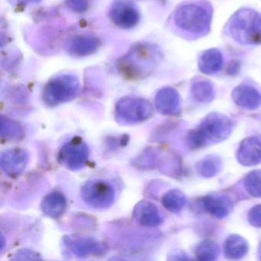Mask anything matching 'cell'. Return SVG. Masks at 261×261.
I'll return each mask as SVG.
<instances>
[{"label":"cell","mask_w":261,"mask_h":261,"mask_svg":"<svg viewBox=\"0 0 261 261\" xmlns=\"http://www.w3.org/2000/svg\"><path fill=\"white\" fill-rule=\"evenodd\" d=\"M82 197L90 207L96 209L108 208L115 201V189L105 180L91 179L82 187Z\"/></svg>","instance_id":"5b68a950"},{"label":"cell","mask_w":261,"mask_h":261,"mask_svg":"<svg viewBox=\"0 0 261 261\" xmlns=\"http://www.w3.org/2000/svg\"><path fill=\"white\" fill-rule=\"evenodd\" d=\"M229 31L240 43H259L261 42V16L250 9L239 10L229 22Z\"/></svg>","instance_id":"6da1fadb"},{"label":"cell","mask_w":261,"mask_h":261,"mask_svg":"<svg viewBox=\"0 0 261 261\" xmlns=\"http://www.w3.org/2000/svg\"><path fill=\"white\" fill-rule=\"evenodd\" d=\"M1 134L2 137L9 140H19L24 136L22 126L14 120L1 118Z\"/></svg>","instance_id":"ffe728a7"},{"label":"cell","mask_w":261,"mask_h":261,"mask_svg":"<svg viewBox=\"0 0 261 261\" xmlns=\"http://www.w3.org/2000/svg\"><path fill=\"white\" fill-rule=\"evenodd\" d=\"M162 203L170 212H178L184 205V195L178 190L169 191L162 198Z\"/></svg>","instance_id":"44dd1931"},{"label":"cell","mask_w":261,"mask_h":261,"mask_svg":"<svg viewBox=\"0 0 261 261\" xmlns=\"http://www.w3.org/2000/svg\"><path fill=\"white\" fill-rule=\"evenodd\" d=\"M231 124L227 117L220 114H211L189 134V143L194 148L200 147L211 142L224 140L230 134Z\"/></svg>","instance_id":"7a4b0ae2"},{"label":"cell","mask_w":261,"mask_h":261,"mask_svg":"<svg viewBox=\"0 0 261 261\" xmlns=\"http://www.w3.org/2000/svg\"><path fill=\"white\" fill-rule=\"evenodd\" d=\"M80 82L71 74H62L48 82L44 88L43 100L49 106L70 101L79 94Z\"/></svg>","instance_id":"3957f363"},{"label":"cell","mask_w":261,"mask_h":261,"mask_svg":"<svg viewBox=\"0 0 261 261\" xmlns=\"http://www.w3.org/2000/svg\"><path fill=\"white\" fill-rule=\"evenodd\" d=\"M111 21L121 29H132L140 21V13L129 0H116L110 10Z\"/></svg>","instance_id":"ba28073f"},{"label":"cell","mask_w":261,"mask_h":261,"mask_svg":"<svg viewBox=\"0 0 261 261\" xmlns=\"http://www.w3.org/2000/svg\"><path fill=\"white\" fill-rule=\"evenodd\" d=\"M207 9L196 4H188L178 8L175 13V22L181 30L199 34L206 31L211 20Z\"/></svg>","instance_id":"277c9868"},{"label":"cell","mask_w":261,"mask_h":261,"mask_svg":"<svg viewBox=\"0 0 261 261\" xmlns=\"http://www.w3.org/2000/svg\"><path fill=\"white\" fill-rule=\"evenodd\" d=\"M65 244L76 256L80 257L89 256H99L105 252L103 244L94 238L80 237V238H67Z\"/></svg>","instance_id":"30bf717a"},{"label":"cell","mask_w":261,"mask_h":261,"mask_svg":"<svg viewBox=\"0 0 261 261\" xmlns=\"http://www.w3.org/2000/svg\"><path fill=\"white\" fill-rule=\"evenodd\" d=\"M119 120L125 124H136L148 120L152 114V105L144 99L124 97L116 105Z\"/></svg>","instance_id":"8992f818"},{"label":"cell","mask_w":261,"mask_h":261,"mask_svg":"<svg viewBox=\"0 0 261 261\" xmlns=\"http://www.w3.org/2000/svg\"><path fill=\"white\" fill-rule=\"evenodd\" d=\"M224 250L227 257L239 259L247 251V244L245 240L238 235L229 237L224 244Z\"/></svg>","instance_id":"d6986e66"},{"label":"cell","mask_w":261,"mask_h":261,"mask_svg":"<svg viewBox=\"0 0 261 261\" xmlns=\"http://www.w3.org/2000/svg\"><path fill=\"white\" fill-rule=\"evenodd\" d=\"M29 163V155L22 149H10L3 152L0 165L4 173L14 177L22 174Z\"/></svg>","instance_id":"9c48e42d"},{"label":"cell","mask_w":261,"mask_h":261,"mask_svg":"<svg viewBox=\"0 0 261 261\" xmlns=\"http://www.w3.org/2000/svg\"><path fill=\"white\" fill-rule=\"evenodd\" d=\"M248 219L255 227H261V205L253 207L249 212Z\"/></svg>","instance_id":"484cf974"},{"label":"cell","mask_w":261,"mask_h":261,"mask_svg":"<svg viewBox=\"0 0 261 261\" xmlns=\"http://www.w3.org/2000/svg\"><path fill=\"white\" fill-rule=\"evenodd\" d=\"M200 171L204 176L215 175L218 172V163L213 160H206L201 165Z\"/></svg>","instance_id":"d4e9b609"},{"label":"cell","mask_w":261,"mask_h":261,"mask_svg":"<svg viewBox=\"0 0 261 261\" xmlns=\"http://www.w3.org/2000/svg\"><path fill=\"white\" fill-rule=\"evenodd\" d=\"M245 186L252 196L261 197V171H253L249 173L245 178Z\"/></svg>","instance_id":"cb8c5ba5"},{"label":"cell","mask_w":261,"mask_h":261,"mask_svg":"<svg viewBox=\"0 0 261 261\" xmlns=\"http://www.w3.org/2000/svg\"><path fill=\"white\" fill-rule=\"evenodd\" d=\"M100 46V41L91 36H79L67 43V51L74 57H85L95 53Z\"/></svg>","instance_id":"7c38bea8"},{"label":"cell","mask_w":261,"mask_h":261,"mask_svg":"<svg viewBox=\"0 0 261 261\" xmlns=\"http://www.w3.org/2000/svg\"><path fill=\"white\" fill-rule=\"evenodd\" d=\"M134 219L139 224L146 227H155L160 225L163 221L160 209L151 201H140L134 207Z\"/></svg>","instance_id":"8fae6325"},{"label":"cell","mask_w":261,"mask_h":261,"mask_svg":"<svg viewBox=\"0 0 261 261\" xmlns=\"http://www.w3.org/2000/svg\"><path fill=\"white\" fill-rule=\"evenodd\" d=\"M238 160L245 166H253L261 162V142L255 137L246 139L238 151Z\"/></svg>","instance_id":"5bb4252c"},{"label":"cell","mask_w":261,"mask_h":261,"mask_svg":"<svg viewBox=\"0 0 261 261\" xmlns=\"http://www.w3.org/2000/svg\"><path fill=\"white\" fill-rule=\"evenodd\" d=\"M155 103L161 114L172 115L177 113L179 108V95L173 88H163L157 93Z\"/></svg>","instance_id":"4fadbf2b"},{"label":"cell","mask_w":261,"mask_h":261,"mask_svg":"<svg viewBox=\"0 0 261 261\" xmlns=\"http://www.w3.org/2000/svg\"><path fill=\"white\" fill-rule=\"evenodd\" d=\"M202 202L206 212L216 218H224L230 212V201L222 197L207 196Z\"/></svg>","instance_id":"ac0fdd59"},{"label":"cell","mask_w":261,"mask_h":261,"mask_svg":"<svg viewBox=\"0 0 261 261\" xmlns=\"http://www.w3.org/2000/svg\"><path fill=\"white\" fill-rule=\"evenodd\" d=\"M4 245H5V240H4V236L2 234L1 236V250H4Z\"/></svg>","instance_id":"f1b7e54d"},{"label":"cell","mask_w":261,"mask_h":261,"mask_svg":"<svg viewBox=\"0 0 261 261\" xmlns=\"http://www.w3.org/2000/svg\"><path fill=\"white\" fill-rule=\"evenodd\" d=\"M13 4H19V3H37L40 2L41 0H10Z\"/></svg>","instance_id":"83f0119b"},{"label":"cell","mask_w":261,"mask_h":261,"mask_svg":"<svg viewBox=\"0 0 261 261\" xmlns=\"http://www.w3.org/2000/svg\"><path fill=\"white\" fill-rule=\"evenodd\" d=\"M259 257L261 258V245H260V247H259Z\"/></svg>","instance_id":"f546056e"},{"label":"cell","mask_w":261,"mask_h":261,"mask_svg":"<svg viewBox=\"0 0 261 261\" xmlns=\"http://www.w3.org/2000/svg\"><path fill=\"white\" fill-rule=\"evenodd\" d=\"M192 95L200 102H208L214 97V90L212 85L206 81L196 82L192 85Z\"/></svg>","instance_id":"7402d4cb"},{"label":"cell","mask_w":261,"mask_h":261,"mask_svg":"<svg viewBox=\"0 0 261 261\" xmlns=\"http://www.w3.org/2000/svg\"><path fill=\"white\" fill-rule=\"evenodd\" d=\"M223 65V56L217 49L206 51L199 59L200 70L204 74H213L221 70Z\"/></svg>","instance_id":"e0dca14e"},{"label":"cell","mask_w":261,"mask_h":261,"mask_svg":"<svg viewBox=\"0 0 261 261\" xmlns=\"http://www.w3.org/2000/svg\"><path fill=\"white\" fill-rule=\"evenodd\" d=\"M88 144L81 138H73L65 143L59 152V162L70 170H79L85 167L89 158Z\"/></svg>","instance_id":"52a82bcc"},{"label":"cell","mask_w":261,"mask_h":261,"mask_svg":"<svg viewBox=\"0 0 261 261\" xmlns=\"http://www.w3.org/2000/svg\"><path fill=\"white\" fill-rule=\"evenodd\" d=\"M218 255V247L212 241L201 243L196 250V256L201 260H212L216 259Z\"/></svg>","instance_id":"603a6c76"},{"label":"cell","mask_w":261,"mask_h":261,"mask_svg":"<svg viewBox=\"0 0 261 261\" xmlns=\"http://www.w3.org/2000/svg\"><path fill=\"white\" fill-rule=\"evenodd\" d=\"M233 100L237 105L247 109H256L261 105V95L254 88L241 85L233 91Z\"/></svg>","instance_id":"9a60e30c"},{"label":"cell","mask_w":261,"mask_h":261,"mask_svg":"<svg viewBox=\"0 0 261 261\" xmlns=\"http://www.w3.org/2000/svg\"><path fill=\"white\" fill-rule=\"evenodd\" d=\"M68 6L76 13H84L88 8L87 0H68Z\"/></svg>","instance_id":"4316f807"},{"label":"cell","mask_w":261,"mask_h":261,"mask_svg":"<svg viewBox=\"0 0 261 261\" xmlns=\"http://www.w3.org/2000/svg\"><path fill=\"white\" fill-rule=\"evenodd\" d=\"M67 207V201L63 194L53 192L48 194L42 200L41 207L47 216L53 218H59L65 212Z\"/></svg>","instance_id":"2e32d148"}]
</instances>
